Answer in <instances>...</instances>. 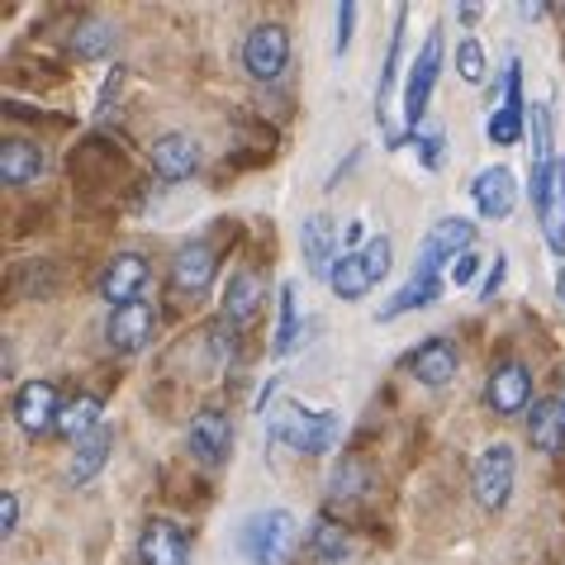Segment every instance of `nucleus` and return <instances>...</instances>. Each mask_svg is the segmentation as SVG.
Segmentation results:
<instances>
[{
    "label": "nucleus",
    "instance_id": "a878e982",
    "mask_svg": "<svg viewBox=\"0 0 565 565\" xmlns=\"http://www.w3.org/2000/svg\"><path fill=\"white\" fill-rule=\"evenodd\" d=\"M328 286H333V295H338V300H361V295H371V286H375V280H371V271H366V257H361V247H356V253H348V257H342L338 266H333V276H328Z\"/></svg>",
    "mask_w": 565,
    "mask_h": 565
},
{
    "label": "nucleus",
    "instance_id": "ddd939ff",
    "mask_svg": "<svg viewBox=\"0 0 565 565\" xmlns=\"http://www.w3.org/2000/svg\"><path fill=\"white\" fill-rule=\"evenodd\" d=\"M148 276H152V266L143 253H119L115 262L105 266V276H100V295L109 305H134V300H143V286H148Z\"/></svg>",
    "mask_w": 565,
    "mask_h": 565
},
{
    "label": "nucleus",
    "instance_id": "4468645a",
    "mask_svg": "<svg viewBox=\"0 0 565 565\" xmlns=\"http://www.w3.org/2000/svg\"><path fill=\"white\" fill-rule=\"evenodd\" d=\"M404 366H409V375H414L418 385L443 390V385H451V375H457L461 356H457V348H451L447 338H428V342H418V348L404 356Z\"/></svg>",
    "mask_w": 565,
    "mask_h": 565
},
{
    "label": "nucleus",
    "instance_id": "f704fd0d",
    "mask_svg": "<svg viewBox=\"0 0 565 565\" xmlns=\"http://www.w3.org/2000/svg\"><path fill=\"white\" fill-rule=\"evenodd\" d=\"M352 24H356V6H352V0H342V6H338V39H333L338 57L352 49Z\"/></svg>",
    "mask_w": 565,
    "mask_h": 565
},
{
    "label": "nucleus",
    "instance_id": "9b49d317",
    "mask_svg": "<svg viewBox=\"0 0 565 565\" xmlns=\"http://www.w3.org/2000/svg\"><path fill=\"white\" fill-rule=\"evenodd\" d=\"M109 348L115 352H143L148 342L157 338V309L148 300H134V305H119L109 313Z\"/></svg>",
    "mask_w": 565,
    "mask_h": 565
},
{
    "label": "nucleus",
    "instance_id": "b1692460",
    "mask_svg": "<svg viewBox=\"0 0 565 565\" xmlns=\"http://www.w3.org/2000/svg\"><path fill=\"white\" fill-rule=\"evenodd\" d=\"M437 295H443V276H409L404 286L395 290V300L381 305V319H399V313H414V309H428Z\"/></svg>",
    "mask_w": 565,
    "mask_h": 565
},
{
    "label": "nucleus",
    "instance_id": "473e14b6",
    "mask_svg": "<svg viewBox=\"0 0 565 565\" xmlns=\"http://www.w3.org/2000/svg\"><path fill=\"white\" fill-rule=\"evenodd\" d=\"M361 257H366V271H371V280H375V286H381L385 271H390V266H395V247H390V238L381 233V238L361 243Z\"/></svg>",
    "mask_w": 565,
    "mask_h": 565
},
{
    "label": "nucleus",
    "instance_id": "393cba45",
    "mask_svg": "<svg viewBox=\"0 0 565 565\" xmlns=\"http://www.w3.org/2000/svg\"><path fill=\"white\" fill-rule=\"evenodd\" d=\"M100 409H105V404L96 395L67 399V404H62V414H57V433L72 437V443H82V437H90V433L100 428Z\"/></svg>",
    "mask_w": 565,
    "mask_h": 565
},
{
    "label": "nucleus",
    "instance_id": "2f4dec72",
    "mask_svg": "<svg viewBox=\"0 0 565 565\" xmlns=\"http://www.w3.org/2000/svg\"><path fill=\"white\" fill-rule=\"evenodd\" d=\"M457 72H461V82L470 86H480L484 82V49H480V39H461V49H457Z\"/></svg>",
    "mask_w": 565,
    "mask_h": 565
},
{
    "label": "nucleus",
    "instance_id": "39448f33",
    "mask_svg": "<svg viewBox=\"0 0 565 565\" xmlns=\"http://www.w3.org/2000/svg\"><path fill=\"white\" fill-rule=\"evenodd\" d=\"M290 67V29L286 24H257L247 29L243 39V72L253 76V82H276L280 72Z\"/></svg>",
    "mask_w": 565,
    "mask_h": 565
},
{
    "label": "nucleus",
    "instance_id": "e433bc0d",
    "mask_svg": "<svg viewBox=\"0 0 565 565\" xmlns=\"http://www.w3.org/2000/svg\"><path fill=\"white\" fill-rule=\"evenodd\" d=\"M476 271H480V257L466 253V257H457V266H451V280H457V286H470V280H476Z\"/></svg>",
    "mask_w": 565,
    "mask_h": 565
},
{
    "label": "nucleus",
    "instance_id": "412c9836",
    "mask_svg": "<svg viewBox=\"0 0 565 565\" xmlns=\"http://www.w3.org/2000/svg\"><path fill=\"white\" fill-rule=\"evenodd\" d=\"M39 171H43L39 143H29V138H6L0 143V181L6 185H29L39 181Z\"/></svg>",
    "mask_w": 565,
    "mask_h": 565
},
{
    "label": "nucleus",
    "instance_id": "2eb2a0df",
    "mask_svg": "<svg viewBox=\"0 0 565 565\" xmlns=\"http://www.w3.org/2000/svg\"><path fill=\"white\" fill-rule=\"evenodd\" d=\"M470 200H476L480 218H490V224H499V218H509L513 205H518V181L509 167H484L476 181H470Z\"/></svg>",
    "mask_w": 565,
    "mask_h": 565
},
{
    "label": "nucleus",
    "instance_id": "72a5a7b5",
    "mask_svg": "<svg viewBox=\"0 0 565 565\" xmlns=\"http://www.w3.org/2000/svg\"><path fill=\"white\" fill-rule=\"evenodd\" d=\"M295 348V286L280 290V323H276V356H290Z\"/></svg>",
    "mask_w": 565,
    "mask_h": 565
},
{
    "label": "nucleus",
    "instance_id": "c9c22d12",
    "mask_svg": "<svg viewBox=\"0 0 565 565\" xmlns=\"http://www.w3.org/2000/svg\"><path fill=\"white\" fill-rule=\"evenodd\" d=\"M14 527H20V494L6 490V494H0V532L14 537Z\"/></svg>",
    "mask_w": 565,
    "mask_h": 565
},
{
    "label": "nucleus",
    "instance_id": "f03ea898",
    "mask_svg": "<svg viewBox=\"0 0 565 565\" xmlns=\"http://www.w3.org/2000/svg\"><path fill=\"white\" fill-rule=\"evenodd\" d=\"M295 546V513L262 509L238 527V552L247 565H280Z\"/></svg>",
    "mask_w": 565,
    "mask_h": 565
},
{
    "label": "nucleus",
    "instance_id": "0eeeda50",
    "mask_svg": "<svg viewBox=\"0 0 565 565\" xmlns=\"http://www.w3.org/2000/svg\"><path fill=\"white\" fill-rule=\"evenodd\" d=\"M532 205H537L546 247L565 257V157H556L552 167L532 177Z\"/></svg>",
    "mask_w": 565,
    "mask_h": 565
},
{
    "label": "nucleus",
    "instance_id": "423d86ee",
    "mask_svg": "<svg viewBox=\"0 0 565 565\" xmlns=\"http://www.w3.org/2000/svg\"><path fill=\"white\" fill-rule=\"evenodd\" d=\"M476 238H480L476 218H461V214L437 218L418 247V276H437V266H447V257H466L476 247Z\"/></svg>",
    "mask_w": 565,
    "mask_h": 565
},
{
    "label": "nucleus",
    "instance_id": "20e7f679",
    "mask_svg": "<svg viewBox=\"0 0 565 565\" xmlns=\"http://www.w3.org/2000/svg\"><path fill=\"white\" fill-rule=\"evenodd\" d=\"M437 76H443V34L433 29V34L423 39L418 57L409 62V82H404V129H409V134L423 124V115H428Z\"/></svg>",
    "mask_w": 565,
    "mask_h": 565
},
{
    "label": "nucleus",
    "instance_id": "5701e85b",
    "mask_svg": "<svg viewBox=\"0 0 565 565\" xmlns=\"http://www.w3.org/2000/svg\"><path fill=\"white\" fill-rule=\"evenodd\" d=\"M309 556L319 565H342L352 556V532L338 523V518H319L309 527Z\"/></svg>",
    "mask_w": 565,
    "mask_h": 565
},
{
    "label": "nucleus",
    "instance_id": "c756f323",
    "mask_svg": "<svg viewBox=\"0 0 565 565\" xmlns=\"http://www.w3.org/2000/svg\"><path fill=\"white\" fill-rule=\"evenodd\" d=\"M552 162H556V157H552V115L537 105V109H532V177L546 171Z\"/></svg>",
    "mask_w": 565,
    "mask_h": 565
},
{
    "label": "nucleus",
    "instance_id": "aec40b11",
    "mask_svg": "<svg viewBox=\"0 0 565 565\" xmlns=\"http://www.w3.org/2000/svg\"><path fill=\"white\" fill-rule=\"evenodd\" d=\"M527 443L537 451H561L565 447V399H537L527 409Z\"/></svg>",
    "mask_w": 565,
    "mask_h": 565
},
{
    "label": "nucleus",
    "instance_id": "a211bd4d",
    "mask_svg": "<svg viewBox=\"0 0 565 565\" xmlns=\"http://www.w3.org/2000/svg\"><path fill=\"white\" fill-rule=\"evenodd\" d=\"M300 247H305V266L323 280L333 276V266L342 262L338 257V228H333V218H323V214H309L300 224Z\"/></svg>",
    "mask_w": 565,
    "mask_h": 565
},
{
    "label": "nucleus",
    "instance_id": "7c9ffc66",
    "mask_svg": "<svg viewBox=\"0 0 565 565\" xmlns=\"http://www.w3.org/2000/svg\"><path fill=\"white\" fill-rule=\"evenodd\" d=\"M399 29H404V6L395 10V34H390V53H385V67H381V90H375V109H381V115H385L390 86H395V67H399Z\"/></svg>",
    "mask_w": 565,
    "mask_h": 565
},
{
    "label": "nucleus",
    "instance_id": "4be33fe9",
    "mask_svg": "<svg viewBox=\"0 0 565 565\" xmlns=\"http://www.w3.org/2000/svg\"><path fill=\"white\" fill-rule=\"evenodd\" d=\"M109 443H115V433L109 428H96L90 437H82V443L72 447V466H67V480L72 484H90L105 470L109 461Z\"/></svg>",
    "mask_w": 565,
    "mask_h": 565
},
{
    "label": "nucleus",
    "instance_id": "6e6552de",
    "mask_svg": "<svg viewBox=\"0 0 565 565\" xmlns=\"http://www.w3.org/2000/svg\"><path fill=\"white\" fill-rule=\"evenodd\" d=\"M484 404L499 418H518L523 409H532V371L523 361H499L494 375L484 381Z\"/></svg>",
    "mask_w": 565,
    "mask_h": 565
},
{
    "label": "nucleus",
    "instance_id": "4c0bfd02",
    "mask_svg": "<svg viewBox=\"0 0 565 565\" xmlns=\"http://www.w3.org/2000/svg\"><path fill=\"white\" fill-rule=\"evenodd\" d=\"M443 152H447V138L443 134L423 138V162H428V167H443Z\"/></svg>",
    "mask_w": 565,
    "mask_h": 565
},
{
    "label": "nucleus",
    "instance_id": "bb28decb",
    "mask_svg": "<svg viewBox=\"0 0 565 565\" xmlns=\"http://www.w3.org/2000/svg\"><path fill=\"white\" fill-rule=\"evenodd\" d=\"M109 49H115V29H109L105 20H86L72 29V57L82 62H100Z\"/></svg>",
    "mask_w": 565,
    "mask_h": 565
},
{
    "label": "nucleus",
    "instance_id": "dca6fc26",
    "mask_svg": "<svg viewBox=\"0 0 565 565\" xmlns=\"http://www.w3.org/2000/svg\"><path fill=\"white\" fill-rule=\"evenodd\" d=\"M152 171H157V181H167V185L191 181L195 171H200V148H195V138H185V134H162V138L152 143Z\"/></svg>",
    "mask_w": 565,
    "mask_h": 565
},
{
    "label": "nucleus",
    "instance_id": "c85d7f7f",
    "mask_svg": "<svg viewBox=\"0 0 565 565\" xmlns=\"http://www.w3.org/2000/svg\"><path fill=\"white\" fill-rule=\"evenodd\" d=\"M484 134H490V143H499V148L523 143V134H527V109H494V115L484 119Z\"/></svg>",
    "mask_w": 565,
    "mask_h": 565
},
{
    "label": "nucleus",
    "instance_id": "9d476101",
    "mask_svg": "<svg viewBox=\"0 0 565 565\" xmlns=\"http://www.w3.org/2000/svg\"><path fill=\"white\" fill-rule=\"evenodd\" d=\"M57 414H62V399H57L53 381H24L20 390H14V423H20L29 437L53 433Z\"/></svg>",
    "mask_w": 565,
    "mask_h": 565
},
{
    "label": "nucleus",
    "instance_id": "f8f14e48",
    "mask_svg": "<svg viewBox=\"0 0 565 565\" xmlns=\"http://www.w3.org/2000/svg\"><path fill=\"white\" fill-rule=\"evenodd\" d=\"M191 556V537L171 523V518H148L138 532V561L143 565H185Z\"/></svg>",
    "mask_w": 565,
    "mask_h": 565
},
{
    "label": "nucleus",
    "instance_id": "6ab92c4d",
    "mask_svg": "<svg viewBox=\"0 0 565 565\" xmlns=\"http://www.w3.org/2000/svg\"><path fill=\"white\" fill-rule=\"evenodd\" d=\"M262 313V276L257 271H233L224 286V323L228 328H247Z\"/></svg>",
    "mask_w": 565,
    "mask_h": 565
},
{
    "label": "nucleus",
    "instance_id": "f3484780",
    "mask_svg": "<svg viewBox=\"0 0 565 565\" xmlns=\"http://www.w3.org/2000/svg\"><path fill=\"white\" fill-rule=\"evenodd\" d=\"M214 271H218V253L210 243H200V238L185 243L181 253L171 257V280H177V290H185V295H205Z\"/></svg>",
    "mask_w": 565,
    "mask_h": 565
},
{
    "label": "nucleus",
    "instance_id": "ea45409f",
    "mask_svg": "<svg viewBox=\"0 0 565 565\" xmlns=\"http://www.w3.org/2000/svg\"><path fill=\"white\" fill-rule=\"evenodd\" d=\"M561 295H565V271H561Z\"/></svg>",
    "mask_w": 565,
    "mask_h": 565
},
{
    "label": "nucleus",
    "instance_id": "cd10ccee",
    "mask_svg": "<svg viewBox=\"0 0 565 565\" xmlns=\"http://www.w3.org/2000/svg\"><path fill=\"white\" fill-rule=\"evenodd\" d=\"M328 494H333V504H352V499L371 494V470L361 461H342L333 470V480H328Z\"/></svg>",
    "mask_w": 565,
    "mask_h": 565
},
{
    "label": "nucleus",
    "instance_id": "f257e3e1",
    "mask_svg": "<svg viewBox=\"0 0 565 565\" xmlns=\"http://www.w3.org/2000/svg\"><path fill=\"white\" fill-rule=\"evenodd\" d=\"M342 433L338 414H323V409H305V404H280V414L271 423V437L276 443H286L295 451H305V457H323V451H333Z\"/></svg>",
    "mask_w": 565,
    "mask_h": 565
},
{
    "label": "nucleus",
    "instance_id": "7ed1b4c3",
    "mask_svg": "<svg viewBox=\"0 0 565 565\" xmlns=\"http://www.w3.org/2000/svg\"><path fill=\"white\" fill-rule=\"evenodd\" d=\"M513 476H518V457L509 443H490L470 466V494L484 513H499L513 499Z\"/></svg>",
    "mask_w": 565,
    "mask_h": 565
},
{
    "label": "nucleus",
    "instance_id": "1a4fd4ad",
    "mask_svg": "<svg viewBox=\"0 0 565 565\" xmlns=\"http://www.w3.org/2000/svg\"><path fill=\"white\" fill-rule=\"evenodd\" d=\"M185 447L200 466H224L233 451V423L224 409H200L191 423H185Z\"/></svg>",
    "mask_w": 565,
    "mask_h": 565
},
{
    "label": "nucleus",
    "instance_id": "58836bf2",
    "mask_svg": "<svg viewBox=\"0 0 565 565\" xmlns=\"http://www.w3.org/2000/svg\"><path fill=\"white\" fill-rule=\"evenodd\" d=\"M504 271H509V262H504V257H494V271H490V280L480 286V300H490V295L504 286Z\"/></svg>",
    "mask_w": 565,
    "mask_h": 565
}]
</instances>
